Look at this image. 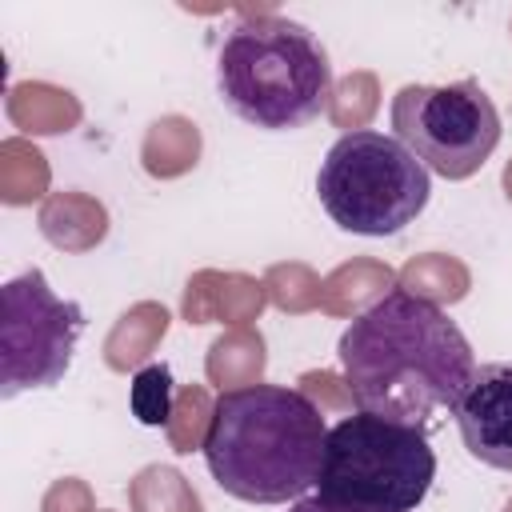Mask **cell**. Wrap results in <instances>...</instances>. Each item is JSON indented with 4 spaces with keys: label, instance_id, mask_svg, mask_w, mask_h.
Listing matches in <instances>:
<instances>
[{
    "label": "cell",
    "instance_id": "obj_2",
    "mask_svg": "<svg viewBox=\"0 0 512 512\" xmlns=\"http://www.w3.org/2000/svg\"><path fill=\"white\" fill-rule=\"evenodd\" d=\"M324 440L328 424L300 388L248 384L216 396L204 464L244 504H296L316 488Z\"/></svg>",
    "mask_w": 512,
    "mask_h": 512
},
{
    "label": "cell",
    "instance_id": "obj_5",
    "mask_svg": "<svg viewBox=\"0 0 512 512\" xmlns=\"http://www.w3.org/2000/svg\"><path fill=\"white\" fill-rule=\"evenodd\" d=\"M316 192L332 224L356 236L404 232L432 196V172L376 128L344 132L320 160Z\"/></svg>",
    "mask_w": 512,
    "mask_h": 512
},
{
    "label": "cell",
    "instance_id": "obj_1",
    "mask_svg": "<svg viewBox=\"0 0 512 512\" xmlns=\"http://www.w3.org/2000/svg\"><path fill=\"white\" fill-rule=\"evenodd\" d=\"M348 396L360 412L424 428L436 412H452L476 372V356L460 324L428 296L392 288L372 300L336 344Z\"/></svg>",
    "mask_w": 512,
    "mask_h": 512
},
{
    "label": "cell",
    "instance_id": "obj_3",
    "mask_svg": "<svg viewBox=\"0 0 512 512\" xmlns=\"http://www.w3.org/2000/svg\"><path fill=\"white\" fill-rule=\"evenodd\" d=\"M216 92L236 120L260 132H292L328 108L332 64L300 20L244 16L220 40Z\"/></svg>",
    "mask_w": 512,
    "mask_h": 512
},
{
    "label": "cell",
    "instance_id": "obj_6",
    "mask_svg": "<svg viewBox=\"0 0 512 512\" xmlns=\"http://www.w3.org/2000/svg\"><path fill=\"white\" fill-rule=\"evenodd\" d=\"M388 116L396 140L444 180L476 176L500 144V112L476 80L404 84Z\"/></svg>",
    "mask_w": 512,
    "mask_h": 512
},
{
    "label": "cell",
    "instance_id": "obj_9",
    "mask_svg": "<svg viewBox=\"0 0 512 512\" xmlns=\"http://www.w3.org/2000/svg\"><path fill=\"white\" fill-rule=\"evenodd\" d=\"M128 404H132V416L140 424H148V428L168 424V416H172V372H168V364H144L132 376Z\"/></svg>",
    "mask_w": 512,
    "mask_h": 512
},
{
    "label": "cell",
    "instance_id": "obj_7",
    "mask_svg": "<svg viewBox=\"0 0 512 512\" xmlns=\"http://www.w3.org/2000/svg\"><path fill=\"white\" fill-rule=\"evenodd\" d=\"M80 336L84 308L56 296L40 268L12 276L0 288V396L60 384Z\"/></svg>",
    "mask_w": 512,
    "mask_h": 512
},
{
    "label": "cell",
    "instance_id": "obj_8",
    "mask_svg": "<svg viewBox=\"0 0 512 512\" xmlns=\"http://www.w3.org/2000/svg\"><path fill=\"white\" fill-rule=\"evenodd\" d=\"M452 416L472 460L512 472V360L480 364Z\"/></svg>",
    "mask_w": 512,
    "mask_h": 512
},
{
    "label": "cell",
    "instance_id": "obj_4",
    "mask_svg": "<svg viewBox=\"0 0 512 512\" xmlns=\"http://www.w3.org/2000/svg\"><path fill=\"white\" fill-rule=\"evenodd\" d=\"M432 480L436 452L424 428L356 412L328 428L316 496L372 512H412Z\"/></svg>",
    "mask_w": 512,
    "mask_h": 512
},
{
    "label": "cell",
    "instance_id": "obj_10",
    "mask_svg": "<svg viewBox=\"0 0 512 512\" xmlns=\"http://www.w3.org/2000/svg\"><path fill=\"white\" fill-rule=\"evenodd\" d=\"M288 512H372V508H356V504H336V500H324V496H304L296 500Z\"/></svg>",
    "mask_w": 512,
    "mask_h": 512
}]
</instances>
